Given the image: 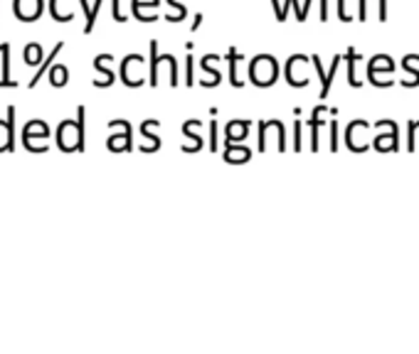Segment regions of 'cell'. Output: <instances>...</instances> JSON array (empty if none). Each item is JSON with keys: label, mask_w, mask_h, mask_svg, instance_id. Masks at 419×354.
<instances>
[{"label": "cell", "mask_w": 419, "mask_h": 354, "mask_svg": "<svg viewBox=\"0 0 419 354\" xmlns=\"http://www.w3.org/2000/svg\"><path fill=\"white\" fill-rule=\"evenodd\" d=\"M84 116L86 108L80 106L74 121H62L59 128H57V146L62 148L64 153L84 150Z\"/></svg>", "instance_id": "6da1fadb"}, {"label": "cell", "mask_w": 419, "mask_h": 354, "mask_svg": "<svg viewBox=\"0 0 419 354\" xmlns=\"http://www.w3.org/2000/svg\"><path fill=\"white\" fill-rule=\"evenodd\" d=\"M250 79L252 84L266 89L279 79V62L272 55H257L250 64Z\"/></svg>", "instance_id": "7a4b0ae2"}, {"label": "cell", "mask_w": 419, "mask_h": 354, "mask_svg": "<svg viewBox=\"0 0 419 354\" xmlns=\"http://www.w3.org/2000/svg\"><path fill=\"white\" fill-rule=\"evenodd\" d=\"M168 64L173 77H170V86H178L180 84V74H178V59L173 55H158V42L151 39V86H158V79H160V67Z\"/></svg>", "instance_id": "3957f363"}, {"label": "cell", "mask_w": 419, "mask_h": 354, "mask_svg": "<svg viewBox=\"0 0 419 354\" xmlns=\"http://www.w3.org/2000/svg\"><path fill=\"white\" fill-rule=\"evenodd\" d=\"M286 130H283L281 121H261L259 124V150L266 153L272 148V141L277 146V150H286Z\"/></svg>", "instance_id": "277c9868"}, {"label": "cell", "mask_w": 419, "mask_h": 354, "mask_svg": "<svg viewBox=\"0 0 419 354\" xmlns=\"http://www.w3.org/2000/svg\"><path fill=\"white\" fill-rule=\"evenodd\" d=\"M143 69H146V59L141 55H129L124 57L121 62V81L131 89L146 84V77H143Z\"/></svg>", "instance_id": "5b68a950"}, {"label": "cell", "mask_w": 419, "mask_h": 354, "mask_svg": "<svg viewBox=\"0 0 419 354\" xmlns=\"http://www.w3.org/2000/svg\"><path fill=\"white\" fill-rule=\"evenodd\" d=\"M37 138H42V141H47V138H50V128H47V124H45V121H40V118L30 121V124L25 126V130H23V143H25V148H28L30 153H45L40 146H37V143H35Z\"/></svg>", "instance_id": "8992f818"}, {"label": "cell", "mask_w": 419, "mask_h": 354, "mask_svg": "<svg viewBox=\"0 0 419 354\" xmlns=\"http://www.w3.org/2000/svg\"><path fill=\"white\" fill-rule=\"evenodd\" d=\"M340 62H343V57L335 55V57H333V64H330V69H323L321 57H318V55L311 57L313 69H316V72H318V79H321V99H328V89H330V84H333L335 74H338Z\"/></svg>", "instance_id": "52a82bcc"}, {"label": "cell", "mask_w": 419, "mask_h": 354, "mask_svg": "<svg viewBox=\"0 0 419 354\" xmlns=\"http://www.w3.org/2000/svg\"><path fill=\"white\" fill-rule=\"evenodd\" d=\"M306 62L308 57L294 55L286 64V81L291 86H306L308 84V74H306Z\"/></svg>", "instance_id": "ba28073f"}, {"label": "cell", "mask_w": 419, "mask_h": 354, "mask_svg": "<svg viewBox=\"0 0 419 354\" xmlns=\"http://www.w3.org/2000/svg\"><path fill=\"white\" fill-rule=\"evenodd\" d=\"M370 128L368 121H355V124L348 126V133H346V141H348V148L355 153H365L368 150V138H365V130Z\"/></svg>", "instance_id": "9c48e42d"}, {"label": "cell", "mask_w": 419, "mask_h": 354, "mask_svg": "<svg viewBox=\"0 0 419 354\" xmlns=\"http://www.w3.org/2000/svg\"><path fill=\"white\" fill-rule=\"evenodd\" d=\"M15 150V106H8V121H0V153Z\"/></svg>", "instance_id": "30bf717a"}, {"label": "cell", "mask_w": 419, "mask_h": 354, "mask_svg": "<svg viewBox=\"0 0 419 354\" xmlns=\"http://www.w3.org/2000/svg\"><path fill=\"white\" fill-rule=\"evenodd\" d=\"M12 12L23 23H35L42 15V0H15L12 3Z\"/></svg>", "instance_id": "8fae6325"}, {"label": "cell", "mask_w": 419, "mask_h": 354, "mask_svg": "<svg viewBox=\"0 0 419 354\" xmlns=\"http://www.w3.org/2000/svg\"><path fill=\"white\" fill-rule=\"evenodd\" d=\"M116 124L121 126V133H113L106 146L109 150L113 153H129L131 148H133V141H131V124L129 121H116Z\"/></svg>", "instance_id": "7c38bea8"}, {"label": "cell", "mask_w": 419, "mask_h": 354, "mask_svg": "<svg viewBox=\"0 0 419 354\" xmlns=\"http://www.w3.org/2000/svg\"><path fill=\"white\" fill-rule=\"evenodd\" d=\"M252 121L239 118V121H230L225 128V143H242L244 138H250Z\"/></svg>", "instance_id": "4fadbf2b"}, {"label": "cell", "mask_w": 419, "mask_h": 354, "mask_svg": "<svg viewBox=\"0 0 419 354\" xmlns=\"http://www.w3.org/2000/svg\"><path fill=\"white\" fill-rule=\"evenodd\" d=\"M395 69V62H392L387 55H375L370 59V67H368V79L370 84L380 86V72H392Z\"/></svg>", "instance_id": "5bb4252c"}, {"label": "cell", "mask_w": 419, "mask_h": 354, "mask_svg": "<svg viewBox=\"0 0 419 354\" xmlns=\"http://www.w3.org/2000/svg\"><path fill=\"white\" fill-rule=\"evenodd\" d=\"M156 126H160L158 118H148V121H143V124H141V135L146 138V143L141 146L143 153H156V150L160 148V138H156V135L151 133V130H153Z\"/></svg>", "instance_id": "9a60e30c"}, {"label": "cell", "mask_w": 419, "mask_h": 354, "mask_svg": "<svg viewBox=\"0 0 419 354\" xmlns=\"http://www.w3.org/2000/svg\"><path fill=\"white\" fill-rule=\"evenodd\" d=\"M198 124H200V118H193V121H185V124H183V135L187 138V143H183V150L185 153H195L203 148V135L193 133Z\"/></svg>", "instance_id": "2e32d148"}, {"label": "cell", "mask_w": 419, "mask_h": 354, "mask_svg": "<svg viewBox=\"0 0 419 354\" xmlns=\"http://www.w3.org/2000/svg\"><path fill=\"white\" fill-rule=\"evenodd\" d=\"M250 157H252L250 148L239 146V143H227V148H225V163L242 165V163H250Z\"/></svg>", "instance_id": "e0dca14e"}, {"label": "cell", "mask_w": 419, "mask_h": 354, "mask_svg": "<svg viewBox=\"0 0 419 354\" xmlns=\"http://www.w3.org/2000/svg\"><path fill=\"white\" fill-rule=\"evenodd\" d=\"M111 59H113L111 55H99L97 59H94V69H97L99 74H104V79L94 81V86H111L113 84V72L109 69V62H111Z\"/></svg>", "instance_id": "ac0fdd59"}, {"label": "cell", "mask_w": 419, "mask_h": 354, "mask_svg": "<svg viewBox=\"0 0 419 354\" xmlns=\"http://www.w3.org/2000/svg\"><path fill=\"white\" fill-rule=\"evenodd\" d=\"M414 62H419V55H407L402 59V67L409 77V79H402V81H400L404 89H414V86H419V69H414Z\"/></svg>", "instance_id": "d6986e66"}, {"label": "cell", "mask_w": 419, "mask_h": 354, "mask_svg": "<svg viewBox=\"0 0 419 354\" xmlns=\"http://www.w3.org/2000/svg\"><path fill=\"white\" fill-rule=\"evenodd\" d=\"M323 113H326V106H316L311 113V150L318 153V148H321V138H318V130H321L323 126Z\"/></svg>", "instance_id": "ffe728a7"}, {"label": "cell", "mask_w": 419, "mask_h": 354, "mask_svg": "<svg viewBox=\"0 0 419 354\" xmlns=\"http://www.w3.org/2000/svg\"><path fill=\"white\" fill-rule=\"evenodd\" d=\"M368 3H370V0H357V17H360V23H365V20H368ZM373 3L378 6V20H380V23H385V20H387L385 0H373Z\"/></svg>", "instance_id": "44dd1931"}, {"label": "cell", "mask_w": 419, "mask_h": 354, "mask_svg": "<svg viewBox=\"0 0 419 354\" xmlns=\"http://www.w3.org/2000/svg\"><path fill=\"white\" fill-rule=\"evenodd\" d=\"M0 55H3V79H0V86H17L15 79H10V45L8 42L0 45Z\"/></svg>", "instance_id": "7402d4cb"}, {"label": "cell", "mask_w": 419, "mask_h": 354, "mask_svg": "<svg viewBox=\"0 0 419 354\" xmlns=\"http://www.w3.org/2000/svg\"><path fill=\"white\" fill-rule=\"evenodd\" d=\"M62 47H64V42H57V45H55V50H52V55L47 57L45 62L40 64V67H37V74H35V77L30 79V84H28L30 89H35V86H37V81H40V79L45 77L47 72H50V64H52V59H55V57L59 55V52H62Z\"/></svg>", "instance_id": "603a6c76"}, {"label": "cell", "mask_w": 419, "mask_h": 354, "mask_svg": "<svg viewBox=\"0 0 419 354\" xmlns=\"http://www.w3.org/2000/svg\"><path fill=\"white\" fill-rule=\"evenodd\" d=\"M72 0H50V10L52 17L59 20V23H67V20H74V10H64V6H69Z\"/></svg>", "instance_id": "cb8c5ba5"}, {"label": "cell", "mask_w": 419, "mask_h": 354, "mask_svg": "<svg viewBox=\"0 0 419 354\" xmlns=\"http://www.w3.org/2000/svg\"><path fill=\"white\" fill-rule=\"evenodd\" d=\"M397 128H390V133H385V135H378V141H375V148H378L380 153H390V150H397Z\"/></svg>", "instance_id": "d4e9b609"}, {"label": "cell", "mask_w": 419, "mask_h": 354, "mask_svg": "<svg viewBox=\"0 0 419 354\" xmlns=\"http://www.w3.org/2000/svg\"><path fill=\"white\" fill-rule=\"evenodd\" d=\"M25 64H28V67H40L42 64V47L37 45V42H30V45L25 47Z\"/></svg>", "instance_id": "484cf974"}, {"label": "cell", "mask_w": 419, "mask_h": 354, "mask_svg": "<svg viewBox=\"0 0 419 354\" xmlns=\"http://www.w3.org/2000/svg\"><path fill=\"white\" fill-rule=\"evenodd\" d=\"M239 59H242V55H239L237 50H230L227 52V62H230V81H232V86H242V79L237 77V64Z\"/></svg>", "instance_id": "4316f807"}, {"label": "cell", "mask_w": 419, "mask_h": 354, "mask_svg": "<svg viewBox=\"0 0 419 354\" xmlns=\"http://www.w3.org/2000/svg\"><path fill=\"white\" fill-rule=\"evenodd\" d=\"M47 77H50V84L52 86H64V84H67V79H69V72H67V67L57 64V67H50Z\"/></svg>", "instance_id": "83f0119b"}, {"label": "cell", "mask_w": 419, "mask_h": 354, "mask_svg": "<svg viewBox=\"0 0 419 354\" xmlns=\"http://www.w3.org/2000/svg\"><path fill=\"white\" fill-rule=\"evenodd\" d=\"M346 59H348V84H351V86H360V81L355 79V62L360 59V57H357V52L353 50V47L346 52Z\"/></svg>", "instance_id": "f1b7e54d"}, {"label": "cell", "mask_w": 419, "mask_h": 354, "mask_svg": "<svg viewBox=\"0 0 419 354\" xmlns=\"http://www.w3.org/2000/svg\"><path fill=\"white\" fill-rule=\"evenodd\" d=\"M82 10H84V17H86V25H84V35H89L94 30V23H97V10L94 6H89V0H80Z\"/></svg>", "instance_id": "f546056e"}, {"label": "cell", "mask_w": 419, "mask_h": 354, "mask_svg": "<svg viewBox=\"0 0 419 354\" xmlns=\"http://www.w3.org/2000/svg\"><path fill=\"white\" fill-rule=\"evenodd\" d=\"M407 150H409V153L419 150V121H412V124H409V133H407Z\"/></svg>", "instance_id": "4dcf8cb0"}, {"label": "cell", "mask_w": 419, "mask_h": 354, "mask_svg": "<svg viewBox=\"0 0 419 354\" xmlns=\"http://www.w3.org/2000/svg\"><path fill=\"white\" fill-rule=\"evenodd\" d=\"M160 0H131V10H133V15H136V20L141 17L143 8H158Z\"/></svg>", "instance_id": "1f68e13d"}, {"label": "cell", "mask_w": 419, "mask_h": 354, "mask_svg": "<svg viewBox=\"0 0 419 354\" xmlns=\"http://www.w3.org/2000/svg\"><path fill=\"white\" fill-rule=\"evenodd\" d=\"M330 150H338V118H330Z\"/></svg>", "instance_id": "d6a6232c"}, {"label": "cell", "mask_w": 419, "mask_h": 354, "mask_svg": "<svg viewBox=\"0 0 419 354\" xmlns=\"http://www.w3.org/2000/svg\"><path fill=\"white\" fill-rule=\"evenodd\" d=\"M210 150L217 153L220 150V143H217V121L210 124Z\"/></svg>", "instance_id": "836d02e7"}, {"label": "cell", "mask_w": 419, "mask_h": 354, "mask_svg": "<svg viewBox=\"0 0 419 354\" xmlns=\"http://www.w3.org/2000/svg\"><path fill=\"white\" fill-rule=\"evenodd\" d=\"M187 62H185V84L187 86H193L195 84V79H193V57H185Z\"/></svg>", "instance_id": "e575fe53"}, {"label": "cell", "mask_w": 419, "mask_h": 354, "mask_svg": "<svg viewBox=\"0 0 419 354\" xmlns=\"http://www.w3.org/2000/svg\"><path fill=\"white\" fill-rule=\"evenodd\" d=\"M291 8H296V20H299V23H306L308 10H304V8H299V0H291Z\"/></svg>", "instance_id": "d590c367"}, {"label": "cell", "mask_w": 419, "mask_h": 354, "mask_svg": "<svg viewBox=\"0 0 419 354\" xmlns=\"http://www.w3.org/2000/svg\"><path fill=\"white\" fill-rule=\"evenodd\" d=\"M346 6H348V0H338V15H340V20H343V23H348V20H351Z\"/></svg>", "instance_id": "8d00e7d4"}, {"label": "cell", "mask_w": 419, "mask_h": 354, "mask_svg": "<svg viewBox=\"0 0 419 354\" xmlns=\"http://www.w3.org/2000/svg\"><path fill=\"white\" fill-rule=\"evenodd\" d=\"M111 8H113V20H116V23H126V17L121 15L119 10V0H111Z\"/></svg>", "instance_id": "74e56055"}, {"label": "cell", "mask_w": 419, "mask_h": 354, "mask_svg": "<svg viewBox=\"0 0 419 354\" xmlns=\"http://www.w3.org/2000/svg\"><path fill=\"white\" fill-rule=\"evenodd\" d=\"M294 150H301V121H296V141H294Z\"/></svg>", "instance_id": "f35d334b"}, {"label": "cell", "mask_w": 419, "mask_h": 354, "mask_svg": "<svg viewBox=\"0 0 419 354\" xmlns=\"http://www.w3.org/2000/svg\"><path fill=\"white\" fill-rule=\"evenodd\" d=\"M326 8H328V0H321V20H323V23L328 20V12H326Z\"/></svg>", "instance_id": "ab89813d"}]
</instances>
